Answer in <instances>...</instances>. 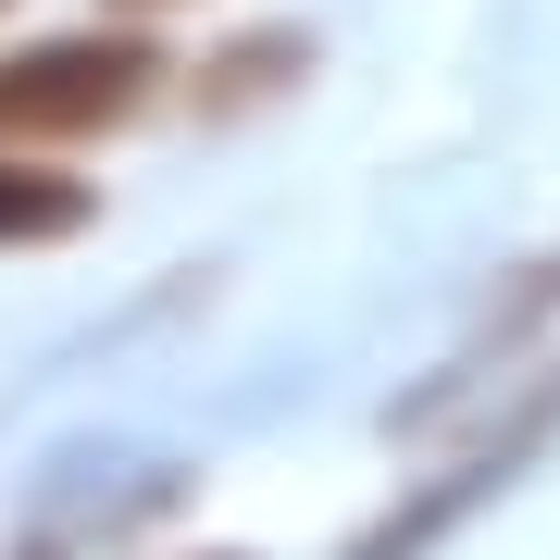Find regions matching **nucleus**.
<instances>
[{"instance_id":"obj_1","label":"nucleus","mask_w":560,"mask_h":560,"mask_svg":"<svg viewBox=\"0 0 560 560\" xmlns=\"http://www.w3.org/2000/svg\"><path fill=\"white\" fill-rule=\"evenodd\" d=\"M162 38L138 25H62V38H13L0 50V150H101L162 101Z\"/></svg>"},{"instance_id":"obj_2","label":"nucleus","mask_w":560,"mask_h":560,"mask_svg":"<svg viewBox=\"0 0 560 560\" xmlns=\"http://www.w3.org/2000/svg\"><path fill=\"white\" fill-rule=\"evenodd\" d=\"M548 423H560V386H548V399H523V411H511V423H499V436H486L474 460H448L423 499H399V511H386V523H374V536H361L349 560H423V548H436L460 511H486V499H499V486L523 474V460L548 448Z\"/></svg>"},{"instance_id":"obj_3","label":"nucleus","mask_w":560,"mask_h":560,"mask_svg":"<svg viewBox=\"0 0 560 560\" xmlns=\"http://www.w3.org/2000/svg\"><path fill=\"white\" fill-rule=\"evenodd\" d=\"M101 224V187L50 150H0V249H50V237H88Z\"/></svg>"},{"instance_id":"obj_4","label":"nucleus","mask_w":560,"mask_h":560,"mask_svg":"<svg viewBox=\"0 0 560 560\" xmlns=\"http://www.w3.org/2000/svg\"><path fill=\"white\" fill-rule=\"evenodd\" d=\"M300 75V38H261V50H224L200 75V113H237V101H275V88Z\"/></svg>"},{"instance_id":"obj_5","label":"nucleus","mask_w":560,"mask_h":560,"mask_svg":"<svg viewBox=\"0 0 560 560\" xmlns=\"http://www.w3.org/2000/svg\"><path fill=\"white\" fill-rule=\"evenodd\" d=\"M13 560H75V548H62V536H25V548H13Z\"/></svg>"},{"instance_id":"obj_6","label":"nucleus","mask_w":560,"mask_h":560,"mask_svg":"<svg viewBox=\"0 0 560 560\" xmlns=\"http://www.w3.org/2000/svg\"><path fill=\"white\" fill-rule=\"evenodd\" d=\"M175 560H249V548H175Z\"/></svg>"},{"instance_id":"obj_7","label":"nucleus","mask_w":560,"mask_h":560,"mask_svg":"<svg viewBox=\"0 0 560 560\" xmlns=\"http://www.w3.org/2000/svg\"><path fill=\"white\" fill-rule=\"evenodd\" d=\"M113 13H175V0H113Z\"/></svg>"}]
</instances>
